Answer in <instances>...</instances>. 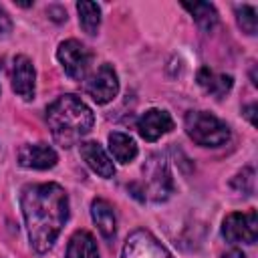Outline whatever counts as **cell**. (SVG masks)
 <instances>
[{"mask_svg": "<svg viewBox=\"0 0 258 258\" xmlns=\"http://www.w3.org/2000/svg\"><path fill=\"white\" fill-rule=\"evenodd\" d=\"M109 151L111 155L115 157V161L119 163H131L137 153H139V147L135 143V139L129 135V133H123V131H111L109 137Z\"/></svg>", "mask_w": 258, "mask_h": 258, "instance_id": "obj_15", "label": "cell"}, {"mask_svg": "<svg viewBox=\"0 0 258 258\" xmlns=\"http://www.w3.org/2000/svg\"><path fill=\"white\" fill-rule=\"evenodd\" d=\"M254 181H256V179H254V169H252V167H244L242 171H238V173L232 177L230 185H232L234 189L246 194V196H252V194H254Z\"/></svg>", "mask_w": 258, "mask_h": 258, "instance_id": "obj_20", "label": "cell"}, {"mask_svg": "<svg viewBox=\"0 0 258 258\" xmlns=\"http://www.w3.org/2000/svg\"><path fill=\"white\" fill-rule=\"evenodd\" d=\"M77 12H79V24L81 28L95 36L99 32V26H101V6L97 2H87V0H81L77 2Z\"/></svg>", "mask_w": 258, "mask_h": 258, "instance_id": "obj_18", "label": "cell"}, {"mask_svg": "<svg viewBox=\"0 0 258 258\" xmlns=\"http://www.w3.org/2000/svg\"><path fill=\"white\" fill-rule=\"evenodd\" d=\"M46 125L60 147H73L93 129L95 115L81 97L67 93L46 107Z\"/></svg>", "mask_w": 258, "mask_h": 258, "instance_id": "obj_2", "label": "cell"}, {"mask_svg": "<svg viewBox=\"0 0 258 258\" xmlns=\"http://www.w3.org/2000/svg\"><path fill=\"white\" fill-rule=\"evenodd\" d=\"M181 6L191 14V18L196 20V24L200 26L202 32H212L216 28L220 16H218V10L214 4H210V2H183Z\"/></svg>", "mask_w": 258, "mask_h": 258, "instance_id": "obj_17", "label": "cell"}, {"mask_svg": "<svg viewBox=\"0 0 258 258\" xmlns=\"http://www.w3.org/2000/svg\"><path fill=\"white\" fill-rule=\"evenodd\" d=\"M196 81H198V85H200L208 95H212V97H216V99L226 97V95L232 91V87H234L232 75L216 73V71H212L210 67H202V69L198 71V75H196Z\"/></svg>", "mask_w": 258, "mask_h": 258, "instance_id": "obj_14", "label": "cell"}, {"mask_svg": "<svg viewBox=\"0 0 258 258\" xmlns=\"http://www.w3.org/2000/svg\"><path fill=\"white\" fill-rule=\"evenodd\" d=\"M20 210L30 248L44 254L54 246L69 220V194L54 181L28 183L20 191Z\"/></svg>", "mask_w": 258, "mask_h": 258, "instance_id": "obj_1", "label": "cell"}, {"mask_svg": "<svg viewBox=\"0 0 258 258\" xmlns=\"http://www.w3.org/2000/svg\"><path fill=\"white\" fill-rule=\"evenodd\" d=\"M236 22L240 26L242 32L254 36L256 30H258V16H256V8L250 6V4H242V6H236Z\"/></svg>", "mask_w": 258, "mask_h": 258, "instance_id": "obj_19", "label": "cell"}, {"mask_svg": "<svg viewBox=\"0 0 258 258\" xmlns=\"http://www.w3.org/2000/svg\"><path fill=\"white\" fill-rule=\"evenodd\" d=\"M10 81H12V91L20 99H24V101L34 99V95H36V71H34L32 60L26 54L14 56Z\"/></svg>", "mask_w": 258, "mask_h": 258, "instance_id": "obj_9", "label": "cell"}, {"mask_svg": "<svg viewBox=\"0 0 258 258\" xmlns=\"http://www.w3.org/2000/svg\"><path fill=\"white\" fill-rule=\"evenodd\" d=\"M64 258H99V246L91 232L77 230L67 244Z\"/></svg>", "mask_w": 258, "mask_h": 258, "instance_id": "obj_16", "label": "cell"}, {"mask_svg": "<svg viewBox=\"0 0 258 258\" xmlns=\"http://www.w3.org/2000/svg\"><path fill=\"white\" fill-rule=\"evenodd\" d=\"M183 129L200 147H222L232 137L228 123L208 111H187L183 117Z\"/></svg>", "mask_w": 258, "mask_h": 258, "instance_id": "obj_4", "label": "cell"}, {"mask_svg": "<svg viewBox=\"0 0 258 258\" xmlns=\"http://www.w3.org/2000/svg\"><path fill=\"white\" fill-rule=\"evenodd\" d=\"M173 127H175L173 117L165 109H147L137 119V131L149 143L161 139L163 135H167L169 131H173Z\"/></svg>", "mask_w": 258, "mask_h": 258, "instance_id": "obj_10", "label": "cell"}, {"mask_svg": "<svg viewBox=\"0 0 258 258\" xmlns=\"http://www.w3.org/2000/svg\"><path fill=\"white\" fill-rule=\"evenodd\" d=\"M56 58L62 64V71L69 79L73 81H85L91 62H93V52L77 38H67L58 44L56 48Z\"/></svg>", "mask_w": 258, "mask_h": 258, "instance_id": "obj_5", "label": "cell"}, {"mask_svg": "<svg viewBox=\"0 0 258 258\" xmlns=\"http://www.w3.org/2000/svg\"><path fill=\"white\" fill-rule=\"evenodd\" d=\"M91 218L93 224L97 226V230L101 232V236L105 240H113L117 234V214L115 208L103 200V198H95L91 202Z\"/></svg>", "mask_w": 258, "mask_h": 258, "instance_id": "obj_13", "label": "cell"}, {"mask_svg": "<svg viewBox=\"0 0 258 258\" xmlns=\"http://www.w3.org/2000/svg\"><path fill=\"white\" fill-rule=\"evenodd\" d=\"M121 258H173L169 250L145 228L133 230L121 250Z\"/></svg>", "mask_w": 258, "mask_h": 258, "instance_id": "obj_8", "label": "cell"}, {"mask_svg": "<svg viewBox=\"0 0 258 258\" xmlns=\"http://www.w3.org/2000/svg\"><path fill=\"white\" fill-rule=\"evenodd\" d=\"M79 153L83 157V161L87 163V167L97 173L103 179H111L115 175V165L113 159L107 155V151L103 149V145L99 141H83L79 145Z\"/></svg>", "mask_w": 258, "mask_h": 258, "instance_id": "obj_12", "label": "cell"}, {"mask_svg": "<svg viewBox=\"0 0 258 258\" xmlns=\"http://www.w3.org/2000/svg\"><path fill=\"white\" fill-rule=\"evenodd\" d=\"M242 113H244V117L250 121V125H252V127H256V117H254V113H256V103L246 105V107L242 109Z\"/></svg>", "mask_w": 258, "mask_h": 258, "instance_id": "obj_22", "label": "cell"}, {"mask_svg": "<svg viewBox=\"0 0 258 258\" xmlns=\"http://www.w3.org/2000/svg\"><path fill=\"white\" fill-rule=\"evenodd\" d=\"M10 28H12V22H10L8 14L4 12V8L0 6V34H6Z\"/></svg>", "mask_w": 258, "mask_h": 258, "instance_id": "obj_21", "label": "cell"}, {"mask_svg": "<svg viewBox=\"0 0 258 258\" xmlns=\"http://www.w3.org/2000/svg\"><path fill=\"white\" fill-rule=\"evenodd\" d=\"M141 173H143V179L129 183V191L137 200L159 204L173 194V177H171L165 155L161 153L149 155L141 167Z\"/></svg>", "mask_w": 258, "mask_h": 258, "instance_id": "obj_3", "label": "cell"}, {"mask_svg": "<svg viewBox=\"0 0 258 258\" xmlns=\"http://www.w3.org/2000/svg\"><path fill=\"white\" fill-rule=\"evenodd\" d=\"M222 236L230 244H254L258 238L256 210L228 214L222 222Z\"/></svg>", "mask_w": 258, "mask_h": 258, "instance_id": "obj_6", "label": "cell"}, {"mask_svg": "<svg viewBox=\"0 0 258 258\" xmlns=\"http://www.w3.org/2000/svg\"><path fill=\"white\" fill-rule=\"evenodd\" d=\"M85 93L97 103V105H107L111 103L117 93H119V77L113 64L103 62L93 75L85 79Z\"/></svg>", "mask_w": 258, "mask_h": 258, "instance_id": "obj_7", "label": "cell"}, {"mask_svg": "<svg viewBox=\"0 0 258 258\" xmlns=\"http://www.w3.org/2000/svg\"><path fill=\"white\" fill-rule=\"evenodd\" d=\"M16 159H18V165L26 169H38V171L52 169L58 163V155L48 143H24L18 149Z\"/></svg>", "mask_w": 258, "mask_h": 258, "instance_id": "obj_11", "label": "cell"}, {"mask_svg": "<svg viewBox=\"0 0 258 258\" xmlns=\"http://www.w3.org/2000/svg\"><path fill=\"white\" fill-rule=\"evenodd\" d=\"M222 258H246V254L242 250H238V248H232L226 254H222Z\"/></svg>", "mask_w": 258, "mask_h": 258, "instance_id": "obj_23", "label": "cell"}]
</instances>
